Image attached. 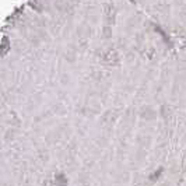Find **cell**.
Listing matches in <instances>:
<instances>
[{
	"instance_id": "obj_1",
	"label": "cell",
	"mask_w": 186,
	"mask_h": 186,
	"mask_svg": "<svg viewBox=\"0 0 186 186\" xmlns=\"http://www.w3.org/2000/svg\"><path fill=\"white\" fill-rule=\"evenodd\" d=\"M7 42L8 41H7L6 37H3V38H1V55H3V56L7 53V48H10V43H7Z\"/></svg>"
},
{
	"instance_id": "obj_2",
	"label": "cell",
	"mask_w": 186,
	"mask_h": 186,
	"mask_svg": "<svg viewBox=\"0 0 186 186\" xmlns=\"http://www.w3.org/2000/svg\"><path fill=\"white\" fill-rule=\"evenodd\" d=\"M56 183L59 186H66V178L63 176V175H59V176H56Z\"/></svg>"
},
{
	"instance_id": "obj_3",
	"label": "cell",
	"mask_w": 186,
	"mask_h": 186,
	"mask_svg": "<svg viewBox=\"0 0 186 186\" xmlns=\"http://www.w3.org/2000/svg\"><path fill=\"white\" fill-rule=\"evenodd\" d=\"M162 171H164V169H162V168H160V169L157 171L155 174H153V175H151V179H153V180H154V179H157V178H158V176H160V175L162 174Z\"/></svg>"
}]
</instances>
